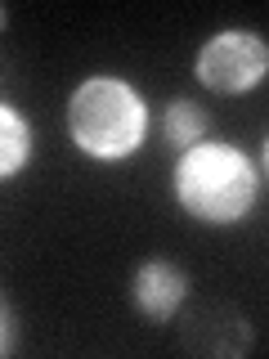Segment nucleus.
<instances>
[{
  "label": "nucleus",
  "instance_id": "nucleus-2",
  "mask_svg": "<svg viewBox=\"0 0 269 359\" xmlns=\"http://www.w3.org/2000/svg\"><path fill=\"white\" fill-rule=\"evenodd\" d=\"M153 112L149 99L126 76L95 72L67 95V140L90 162H126L149 144Z\"/></svg>",
  "mask_w": 269,
  "mask_h": 359
},
{
  "label": "nucleus",
  "instance_id": "nucleus-1",
  "mask_svg": "<svg viewBox=\"0 0 269 359\" xmlns=\"http://www.w3.org/2000/svg\"><path fill=\"white\" fill-rule=\"evenodd\" d=\"M261 166L229 140H202L175 157L171 198L188 220L211 229H233L261 202Z\"/></svg>",
  "mask_w": 269,
  "mask_h": 359
},
{
  "label": "nucleus",
  "instance_id": "nucleus-7",
  "mask_svg": "<svg viewBox=\"0 0 269 359\" xmlns=\"http://www.w3.org/2000/svg\"><path fill=\"white\" fill-rule=\"evenodd\" d=\"M0 319H5V337H0V355H14V346H18V314H14V301H5L0 306Z\"/></svg>",
  "mask_w": 269,
  "mask_h": 359
},
{
  "label": "nucleus",
  "instance_id": "nucleus-3",
  "mask_svg": "<svg viewBox=\"0 0 269 359\" xmlns=\"http://www.w3.org/2000/svg\"><path fill=\"white\" fill-rule=\"evenodd\" d=\"M193 76L211 95H251L269 81V41L256 27H220L198 45Z\"/></svg>",
  "mask_w": 269,
  "mask_h": 359
},
{
  "label": "nucleus",
  "instance_id": "nucleus-8",
  "mask_svg": "<svg viewBox=\"0 0 269 359\" xmlns=\"http://www.w3.org/2000/svg\"><path fill=\"white\" fill-rule=\"evenodd\" d=\"M261 171L269 175V135H265V149H261Z\"/></svg>",
  "mask_w": 269,
  "mask_h": 359
},
{
  "label": "nucleus",
  "instance_id": "nucleus-5",
  "mask_svg": "<svg viewBox=\"0 0 269 359\" xmlns=\"http://www.w3.org/2000/svg\"><path fill=\"white\" fill-rule=\"evenodd\" d=\"M32 144H36V135H32L27 112L5 99V104H0V175H5V180H18L22 171H27Z\"/></svg>",
  "mask_w": 269,
  "mask_h": 359
},
{
  "label": "nucleus",
  "instance_id": "nucleus-6",
  "mask_svg": "<svg viewBox=\"0 0 269 359\" xmlns=\"http://www.w3.org/2000/svg\"><path fill=\"white\" fill-rule=\"evenodd\" d=\"M207 130H211V117L193 104V99L179 95V99H171V104L162 108V140L171 144L175 153L202 144V140H207Z\"/></svg>",
  "mask_w": 269,
  "mask_h": 359
},
{
  "label": "nucleus",
  "instance_id": "nucleus-4",
  "mask_svg": "<svg viewBox=\"0 0 269 359\" xmlns=\"http://www.w3.org/2000/svg\"><path fill=\"white\" fill-rule=\"evenodd\" d=\"M188 287L193 283H188V274L175 261L153 256V261H139L130 274V306L144 323H171L184 310Z\"/></svg>",
  "mask_w": 269,
  "mask_h": 359
}]
</instances>
